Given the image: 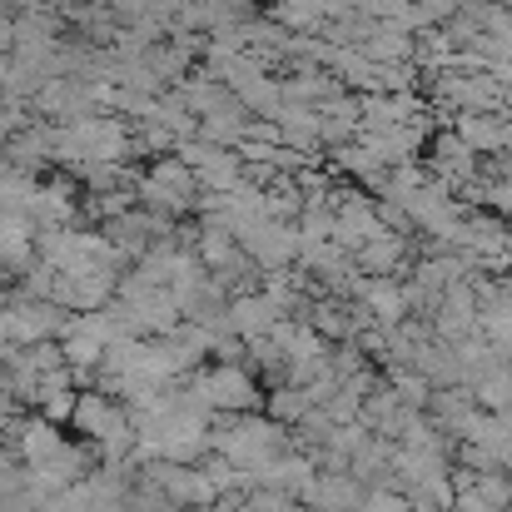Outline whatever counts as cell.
I'll list each match as a JSON object with an SVG mask.
<instances>
[{
	"instance_id": "6da1fadb",
	"label": "cell",
	"mask_w": 512,
	"mask_h": 512,
	"mask_svg": "<svg viewBox=\"0 0 512 512\" xmlns=\"http://www.w3.org/2000/svg\"><path fill=\"white\" fill-rule=\"evenodd\" d=\"M209 448H214L229 468H239V473H249V478H264L279 458L294 453V448H289V428H279L274 418H254V413L224 418V423L209 433Z\"/></svg>"
},
{
	"instance_id": "7a4b0ae2",
	"label": "cell",
	"mask_w": 512,
	"mask_h": 512,
	"mask_svg": "<svg viewBox=\"0 0 512 512\" xmlns=\"http://www.w3.org/2000/svg\"><path fill=\"white\" fill-rule=\"evenodd\" d=\"M189 398H194L204 413H209V408H219V413L239 418V413H254V408H259V383L249 378V368L219 363V368H209L204 378H194V383H189Z\"/></svg>"
},
{
	"instance_id": "3957f363",
	"label": "cell",
	"mask_w": 512,
	"mask_h": 512,
	"mask_svg": "<svg viewBox=\"0 0 512 512\" xmlns=\"http://www.w3.org/2000/svg\"><path fill=\"white\" fill-rule=\"evenodd\" d=\"M403 264H408V239L393 234V229H383L378 239H368V244L353 249V269L363 279H393Z\"/></svg>"
},
{
	"instance_id": "277c9868",
	"label": "cell",
	"mask_w": 512,
	"mask_h": 512,
	"mask_svg": "<svg viewBox=\"0 0 512 512\" xmlns=\"http://www.w3.org/2000/svg\"><path fill=\"white\" fill-rule=\"evenodd\" d=\"M304 503H309V512H358V503H363V483L348 478V473H314Z\"/></svg>"
},
{
	"instance_id": "5b68a950",
	"label": "cell",
	"mask_w": 512,
	"mask_h": 512,
	"mask_svg": "<svg viewBox=\"0 0 512 512\" xmlns=\"http://www.w3.org/2000/svg\"><path fill=\"white\" fill-rule=\"evenodd\" d=\"M388 388H393V398H398L408 413H423V408H428V398H433L428 378H423V373H413V368H388Z\"/></svg>"
},
{
	"instance_id": "8992f818",
	"label": "cell",
	"mask_w": 512,
	"mask_h": 512,
	"mask_svg": "<svg viewBox=\"0 0 512 512\" xmlns=\"http://www.w3.org/2000/svg\"><path fill=\"white\" fill-rule=\"evenodd\" d=\"M309 413H314V398H309L304 388H274V393H269V418H274L279 428L304 423Z\"/></svg>"
},
{
	"instance_id": "52a82bcc",
	"label": "cell",
	"mask_w": 512,
	"mask_h": 512,
	"mask_svg": "<svg viewBox=\"0 0 512 512\" xmlns=\"http://www.w3.org/2000/svg\"><path fill=\"white\" fill-rule=\"evenodd\" d=\"M358 512H408V493L393 483H373V488H363Z\"/></svg>"
},
{
	"instance_id": "ba28073f",
	"label": "cell",
	"mask_w": 512,
	"mask_h": 512,
	"mask_svg": "<svg viewBox=\"0 0 512 512\" xmlns=\"http://www.w3.org/2000/svg\"><path fill=\"white\" fill-rule=\"evenodd\" d=\"M483 204L488 209H498V219L512 224V179H493V184H483Z\"/></svg>"
},
{
	"instance_id": "9c48e42d",
	"label": "cell",
	"mask_w": 512,
	"mask_h": 512,
	"mask_svg": "<svg viewBox=\"0 0 512 512\" xmlns=\"http://www.w3.org/2000/svg\"><path fill=\"white\" fill-rule=\"evenodd\" d=\"M408 512H438L433 503H418V498H408Z\"/></svg>"
},
{
	"instance_id": "30bf717a",
	"label": "cell",
	"mask_w": 512,
	"mask_h": 512,
	"mask_svg": "<svg viewBox=\"0 0 512 512\" xmlns=\"http://www.w3.org/2000/svg\"><path fill=\"white\" fill-rule=\"evenodd\" d=\"M284 512H309V508H299V503H289V508H284Z\"/></svg>"
},
{
	"instance_id": "8fae6325",
	"label": "cell",
	"mask_w": 512,
	"mask_h": 512,
	"mask_svg": "<svg viewBox=\"0 0 512 512\" xmlns=\"http://www.w3.org/2000/svg\"><path fill=\"white\" fill-rule=\"evenodd\" d=\"M508 512H512V508H508Z\"/></svg>"
}]
</instances>
